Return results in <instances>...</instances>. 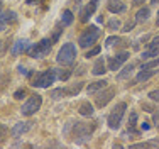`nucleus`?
Wrapping results in <instances>:
<instances>
[{"mask_svg":"<svg viewBox=\"0 0 159 149\" xmlns=\"http://www.w3.org/2000/svg\"><path fill=\"white\" fill-rule=\"evenodd\" d=\"M58 80V70H54V68H49L46 71H41V73H37L34 76L32 86H37V88H49V86L52 85V83Z\"/></svg>","mask_w":159,"mask_h":149,"instance_id":"f257e3e1","label":"nucleus"},{"mask_svg":"<svg viewBox=\"0 0 159 149\" xmlns=\"http://www.w3.org/2000/svg\"><path fill=\"white\" fill-rule=\"evenodd\" d=\"M93 134V125L86 124V122H76L73 127V139L76 144H85L90 141Z\"/></svg>","mask_w":159,"mask_h":149,"instance_id":"f03ea898","label":"nucleus"},{"mask_svg":"<svg viewBox=\"0 0 159 149\" xmlns=\"http://www.w3.org/2000/svg\"><path fill=\"white\" fill-rule=\"evenodd\" d=\"M98 37H100V29H98L97 26H90V27H86L81 34H80L78 44H80V48L86 49V48H90V46L95 44Z\"/></svg>","mask_w":159,"mask_h":149,"instance_id":"7ed1b4c3","label":"nucleus"},{"mask_svg":"<svg viewBox=\"0 0 159 149\" xmlns=\"http://www.w3.org/2000/svg\"><path fill=\"white\" fill-rule=\"evenodd\" d=\"M125 110H127V104H125V102H119V104L113 107V110L110 112V115H108V119H107L108 127L113 129V131L119 129L120 124H122V119H124Z\"/></svg>","mask_w":159,"mask_h":149,"instance_id":"20e7f679","label":"nucleus"},{"mask_svg":"<svg viewBox=\"0 0 159 149\" xmlns=\"http://www.w3.org/2000/svg\"><path fill=\"white\" fill-rule=\"evenodd\" d=\"M75 58H76V46H75L73 43H66L63 44V48L59 49L58 56H56V61H58L59 64H71L75 61Z\"/></svg>","mask_w":159,"mask_h":149,"instance_id":"39448f33","label":"nucleus"},{"mask_svg":"<svg viewBox=\"0 0 159 149\" xmlns=\"http://www.w3.org/2000/svg\"><path fill=\"white\" fill-rule=\"evenodd\" d=\"M51 44H52L51 39H43V41H39L37 44L29 46L27 54L31 56V58H36V59L37 58H44V56H48L49 51H51Z\"/></svg>","mask_w":159,"mask_h":149,"instance_id":"423d86ee","label":"nucleus"},{"mask_svg":"<svg viewBox=\"0 0 159 149\" xmlns=\"http://www.w3.org/2000/svg\"><path fill=\"white\" fill-rule=\"evenodd\" d=\"M41 105H43V97H41V95H32V97L29 98L24 105H22L20 114H22V115H25V117H31V115H34V114L41 109Z\"/></svg>","mask_w":159,"mask_h":149,"instance_id":"0eeeda50","label":"nucleus"},{"mask_svg":"<svg viewBox=\"0 0 159 149\" xmlns=\"http://www.w3.org/2000/svg\"><path fill=\"white\" fill-rule=\"evenodd\" d=\"M113 95H115V88L113 86H105L103 91H98L97 93V98H95V102H97V107H100V109H103L105 105L108 104V102L113 98Z\"/></svg>","mask_w":159,"mask_h":149,"instance_id":"6e6552de","label":"nucleus"},{"mask_svg":"<svg viewBox=\"0 0 159 149\" xmlns=\"http://www.w3.org/2000/svg\"><path fill=\"white\" fill-rule=\"evenodd\" d=\"M129 59V53L127 51H122V53H117L115 56L108 58V70L110 71H117L122 68V64Z\"/></svg>","mask_w":159,"mask_h":149,"instance_id":"1a4fd4ad","label":"nucleus"},{"mask_svg":"<svg viewBox=\"0 0 159 149\" xmlns=\"http://www.w3.org/2000/svg\"><path fill=\"white\" fill-rule=\"evenodd\" d=\"M97 7H98V0H90V2L86 3L85 9H81V12H80V21H81V22H88V19L95 14Z\"/></svg>","mask_w":159,"mask_h":149,"instance_id":"9d476101","label":"nucleus"},{"mask_svg":"<svg viewBox=\"0 0 159 149\" xmlns=\"http://www.w3.org/2000/svg\"><path fill=\"white\" fill-rule=\"evenodd\" d=\"M32 127H34V122H19V124H16L12 127L10 134H12V137H19V136L25 134V132H29Z\"/></svg>","mask_w":159,"mask_h":149,"instance_id":"9b49d317","label":"nucleus"},{"mask_svg":"<svg viewBox=\"0 0 159 149\" xmlns=\"http://www.w3.org/2000/svg\"><path fill=\"white\" fill-rule=\"evenodd\" d=\"M107 9L110 10L112 14H124L127 10V5L124 2H120V0H108Z\"/></svg>","mask_w":159,"mask_h":149,"instance_id":"f8f14e48","label":"nucleus"},{"mask_svg":"<svg viewBox=\"0 0 159 149\" xmlns=\"http://www.w3.org/2000/svg\"><path fill=\"white\" fill-rule=\"evenodd\" d=\"M107 71H108V66L105 64V58L102 56V58H98V59L95 61L92 73H93V75H97V76H100V75H105Z\"/></svg>","mask_w":159,"mask_h":149,"instance_id":"ddd939ff","label":"nucleus"},{"mask_svg":"<svg viewBox=\"0 0 159 149\" xmlns=\"http://www.w3.org/2000/svg\"><path fill=\"white\" fill-rule=\"evenodd\" d=\"M107 80H98V81H93V83H90L88 86H86V93L88 95H95L98 93L100 90H103L105 86H107Z\"/></svg>","mask_w":159,"mask_h":149,"instance_id":"4468645a","label":"nucleus"},{"mask_svg":"<svg viewBox=\"0 0 159 149\" xmlns=\"http://www.w3.org/2000/svg\"><path fill=\"white\" fill-rule=\"evenodd\" d=\"M27 48H29V41L19 39V41H16V43H14L12 49H10V53H12L14 56H17V54H20L22 51H27Z\"/></svg>","mask_w":159,"mask_h":149,"instance_id":"2eb2a0df","label":"nucleus"},{"mask_svg":"<svg viewBox=\"0 0 159 149\" xmlns=\"http://www.w3.org/2000/svg\"><path fill=\"white\" fill-rule=\"evenodd\" d=\"M93 112H95V110H93V105L90 104V102H83V104H80V107H78V114L83 117H92Z\"/></svg>","mask_w":159,"mask_h":149,"instance_id":"dca6fc26","label":"nucleus"},{"mask_svg":"<svg viewBox=\"0 0 159 149\" xmlns=\"http://www.w3.org/2000/svg\"><path fill=\"white\" fill-rule=\"evenodd\" d=\"M81 88H83V81H78V83H73V85L66 86V88H64V93H66L68 97H76L80 91H81Z\"/></svg>","mask_w":159,"mask_h":149,"instance_id":"f3484780","label":"nucleus"},{"mask_svg":"<svg viewBox=\"0 0 159 149\" xmlns=\"http://www.w3.org/2000/svg\"><path fill=\"white\" fill-rule=\"evenodd\" d=\"M154 73H156V70H141L135 76V81L137 83H142V81H147L149 78H152Z\"/></svg>","mask_w":159,"mask_h":149,"instance_id":"a211bd4d","label":"nucleus"},{"mask_svg":"<svg viewBox=\"0 0 159 149\" xmlns=\"http://www.w3.org/2000/svg\"><path fill=\"white\" fill-rule=\"evenodd\" d=\"M132 71H134V63L125 64V66L122 68V71H120V73H117V80H119V81H122V80L129 78V76L132 75Z\"/></svg>","mask_w":159,"mask_h":149,"instance_id":"6ab92c4d","label":"nucleus"},{"mask_svg":"<svg viewBox=\"0 0 159 149\" xmlns=\"http://www.w3.org/2000/svg\"><path fill=\"white\" fill-rule=\"evenodd\" d=\"M151 15V9L149 7H142V9H139V12L135 14V21L137 22H146L147 19H149Z\"/></svg>","mask_w":159,"mask_h":149,"instance_id":"aec40b11","label":"nucleus"},{"mask_svg":"<svg viewBox=\"0 0 159 149\" xmlns=\"http://www.w3.org/2000/svg\"><path fill=\"white\" fill-rule=\"evenodd\" d=\"M75 21V15L71 10H64L63 12V17H61V24L64 26V27H68V26H71Z\"/></svg>","mask_w":159,"mask_h":149,"instance_id":"412c9836","label":"nucleus"},{"mask_svg":"<svg viewBox=\"0 0 159 149\" xmlns=\"http://www.w3.org/2000/svg\"><path fill=\"white\" fill-rule=\"evenodd\" d=\"M157 54H159V48H147L146 51L141 54V58H142V59H149V58L157 56Z\"/></svg>","mask_w":159,"mask_h":149,"instance_id":"4be33fe9","label":"nucleus"},{"mask_svg":"<svg viewBox=\"0 0 159 149\" xmlns=\"http://www.w3.org/2000/svg\"><path fill=\"white\" fill-rule=\"evenodd\" d=\"M64 88H54V90H51V93H49V97L52 98V100H59V98H63L64 97Z\"/></svg>","mask_w":159,"mask_h":149,"instance_id":"5701e85b","label":"nucleus"},{"mask_svg":"<svg viewBox=\"0 0 159 149\" xmlns=\"http://www.w3.org/2000/svg\"><path fill=\"white\" fill-rule=\"evenodd\" d=\"M71 75H73L71 70H58V78L61 80V81H68Z\"/></svg>","mask_w":159,"mask_h":149,"instance_id":"b1692460","label":"nucleus"},{"mask_svg":"<svg viewBox=\"0 0 159 149\" xmlns=\"http://www.w3.org/2000/svg\"><path fill=\"white\" fill-rule=\"evenodd\" d=\"M120 26H122V22H120L119 19H110V21L107 22V27L110 29V30H117V29H120Z\"/></svg>","mask_w":159,"mask_h":149,"instance_id":"393cba45","label":"nucleus"},{"mask_svg":"<svg viewBox=\"0 0 159 149\" xmlns=\"http://www.w3.org/2000/svg\"><path fill=\"white\" fill-rule=\"evenodd\" d=\"M3 21H5V24H10V22H16V21H17V15H16V12H12V10L5 12V14H3Z\"/></svg>","mask_w":159,"mask_h":149,"instance_id":"a878e982","label":"nucleus"},{"mask_svg":"<svg viewBox=\"0 0 159 149\" xmlns=\"http://www.w3.org/2000/svg\"><path fill=\"white\" fill-rule=\"evenodd\" d=\"M159 64V59H152V61H147V63H142L141 70H154V68H157Z\"/></svg>","mask_w":159,"mask_h":149,"instance_id":"bb28decb","label":"nucleus"},{"mask_svg":"<svg viewBox=\"0 0 159 149\" xmlns=\"http://www.w3.org/2000/svg\"><path fill=\"white\" fill-rule=\"evenodd\" d=\"M100 51H102V48H100V46H93V48L92 49H90V51L88 53H86V58H93V56H97V54H100Z\"/></svg>","mask_w":159,"mask_h":149,"instance_id":"cd10ccee","label":"nucleus"},{"mask_svg":"<svg viewBox=\"0 0 159 149\" xmlns=\"http://www.w3.org/2000/svg\"><path fill=\"white\" fill-rule=\"evenodd\" d=\"M135 122H137V114L132 112L130 117H129V129H134L135 127Z\"/></svg>","mask_w":159,"mask_h":149,"instance_id":"c85d7f7f","label":"nucleus"},{"mask_svg":"<svg viewBox=\"0 0 159 149\" xmlns=\"http://www.w3.org/2000/svg\"><path fill=\"white\" fill-rule=\"evenodd\" d=\"M9 80H10L9 75H0V90L5 88V85L9 83Z\"/></svg>","mask_w":159,"mask_h":149,"instance_id":"c756f323","label":"nucleus"},{"mask_svg":"<svg viewBox=\"0 0 159 149\" xmlns=\"http://www.w3.org/2000/svg\"><path fill=\"white\" fill-rule=\"evenodd\" d=\"M135 22H137V21H129L127 24L124 26V29H122V30H124V32H130V30L135 27Z\"/></svg>","mask_w":159,"mask_h":149,"instance_id":"7c9ffc66","label":"nucleus"},{"mask_svg":"<svg viewBox=\"0 0 159 149\" xmlns=\"http://www.w3.org/2000/svg\"><path fill=\"white\" fill-rule=\"evenodd\" d=\"M7 125H3V124H0V142L2 141H5V137H7Z\"/></svg>","mask_w":159,"mask_h":149,"instance_id":"2f4dec72","label":"nucleus"},{"mask_svg":"<svg viewBox=\"0 0 159 149\" xmlns=\"http://www.w3.org/2000/svg\"><path fill=\"white\" fill-rule=\"evenodd\" d=\"M147 97H149L152 102H157V104H159V90H152V91H149V95H147Z\"/></svg>","mask_w":159,"mask_h":149,"instance_id":"473e14b6","label":"nucleus"},{"mask_svg":"<svg viewBox=\"0 0 159 149\" xmlns=\"http://www.w3.org/2000/svg\"><path fill=\"white\" fill-rule=\"evenodd\" d=\"M25 97V90L22 88V90H17L16 93H14V98H16V100H22V98Z\"/></svg>","mask_w":159,"mask_h":149,"instance_id":"72a5a7b5","label":"nucleus"},{"mask_svg":"<svg viewBox=\"0 0 159 149\" xmlns=\"http://www.w3.org/2000/svg\"><path fill=\"white\" fill-rule=\"evenodd\" d=\"M115 43H119V37H117V36H110V37H107V43H105V46H112V44H115Z\"/></svg>","mask_w":159,"mask_h":149,"instance_id":"f704fd0d","label":"nucleus"},{"mask_svg":"<svg viewBox=\"0 0 159 149\" xmlns=\"http://www.w3.org/2000/svg\"><path fill=\"white\" fill-rule=\"evenodd\" d=\"M147 48H159V36H156L152 41H151L149 44H147Z\"/></svg>","mask_w":159,"mask_h":149,"instance_id":"c9c22d12","label":"nucleus"},{"mask_svg":"<svg viewBox=\"0 0 159 149\" xmlns=\"http://www.w3.org/2000/svg\"><path fill=\"white\" fill-rule=\"evenodd\" d=\"M61 30H63L61 27H56V32H54V36L51 37V41H52V43H56V41L59 39V34H61Z\"/></svg>","mask_w":159,"mask_h":149,"instance_id":"e433bc0d","label":"nucleus"},{"mask_svg":"<svg viewBox=\"0 0 159 149\" xmlns=\"http://www.w3.org/2000/svg\"><path fill=\"white\" fill-rule=\"evenodd\" d=\"M142 109L146 110V112H154V107L149 105V104H142Z\"/></svg>","mask_w":159,"mask_h":149,"instance_id":"4c0bfd02","label":"nucleus"},{"mask_svg":"<svg viewBox=\"0 0 159 149\" xmlns=\"http://www.w3.org/2000/svg\"><path fill=\"white\" fill-rule=\"evenodd\" d=\"M152 122H154V125H156V127H159V110L156 114H154V117H152Z\"/></svg>","mask_w":159,"mask_h":149,"instance_id":"58836bf2","label":"nucleus"},{"mask_svg":"<svg viewBox=\"0 0 159 149\" xmlns=\"http://www.w3.org/2000/svg\"><path fill=\"white\" fill-rule=\"evenodd\" d=\"M17 70H19V73H20V75H29V71L25 70V68L22 66V64H19V66H17Z\"/></svg>","mask_w":159,"mask_h":149,"instance_id":"ea45409f","label":"nucleus"},{"mask_svg":"<svg viewBox=\"0 0 159 149\" xmlns=\"http://www.w3.org/2000/svg\"><path fill=\"white\" fill-rule=\"evenodd\" d=\"M141 129H142L144 132H146V131H149V129H151L149 122H142V124H141Z\"/></svg>","mask_w":159,"mask_h":149,"instance_id":"a19ab883","label":"nucleus"},{"mask_svg":"<svg viewBox=\"0 0 159 149\" xmlns=\"http://www.w3.org/2000/svg\"><path fill=\"white\" fill-rule=\"evenodd\" d=\"M144 2H146V0H134L132 3H134V5H142Z\"/></svg>","mask_w":159,"mask_h":149,"instance_id":"79ce46f5","label":"nucleus"},{"mask_svg":"<svg viewBox=\"0 0 159 149\" xmlns=\"http://www.w3.org/2000/svg\"><path fill=\"white\" fill-rule=\"evenodd\" d=\"M36 2H37V0H25V3H27V5H34Z\"/></svg>","mask_w":159,"mask_h":149,"instance_id":"37998d69","label":"nucleus"},{"mask_svg":"<svg viewBox=\"0 0 159 149\" xmlns=\"http://www.w3.org/2000/svg\"><path fill=\"white\" fill-rule=\"evenodd\" d=\"M5 26H7V24H3V22H0V32H2L3 29H5Z\"/></svg>","mask_w":159,"mask_h":149,"instance_id":"c03bdc74","label":"nucleus"},{"mask_svg":"<svg viewBox=\"0 0 159 149\" xmlns=\"http://www.w3.org/2000/svg\"><path fill=\"white\" fill-rule=\"evenodd\" d=\"M151 3H152V5H157V3H159V0H151Z\"/></svg>","mask_w":159,"mask_h":149,"instance_id":"a18cd8bd","label":"nucleus"},{"mask_svg":"<svg viewBox=\"0 0 159 149\" xmlns=\"http://www.w3.org/2000/svg\"><path fill=\"white\" fill-rule=\"evenodd\" d=\"M156 24H157V26H159V15H157V22H156Z\"/></svg>","mask_w":159,"mask_h":149,"instance_id":"49530a36","label":"nucleus"},{"mask_svg":"<svg viewBox=\"0 0 159 149\" xmlns=\"http://www.w3.org/2000/svg\"><path fill=\"white\" fill-rule=\"evenodd\" d=\"M157 15H159V10H157Z\"/></svg>","mask_w":159,"mask_h":149,"instance_id":"de8ad7c7","label":"nucleus"}]
</instances>
